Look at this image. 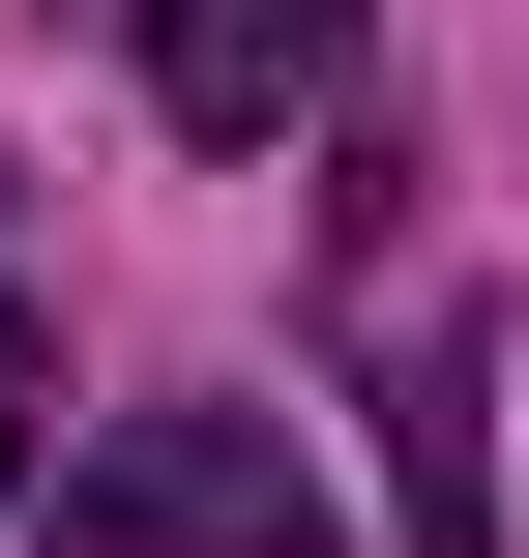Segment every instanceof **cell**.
<instances>
[{"mask_svg": "<svg viewBox=\"0 0 529 558\" xmlns=\"http://www.w3.org/2000/svg\"><path fill=\"white\" fill-rule=\"evenodd\" d=\"M0 500H29V324H0Z\"/></svg>", "mask_w": 529, "mask_h": 558, "instance_id": "obj_3", "label": "cell"}, {"mask_svg": "<svg viewBox=\"0 0 529 558\" xmlns=\"http://www.w3.org/2000/svg\"><path fill=\"white\" fill-rule=\"evenodd\" d=\"M59 558H353V530H324V471L265 412H118L59 471Z\"/></svg>", "mask_w": 529, "mask_h": 558, "instance_id": "obj_1", "label": "cell"}, {"mask_svg": "<svg viewBox=\"0 0 529 558\" xmlns=\"http://www.w3.org/2000/svg\"><path fill=\"white\" fill-rule=\"evenodd\" d=\"M147 29V88L206 118V147H294L324 88H353V0H118Z\"/></svg>", "mask_w": 529, "mask_h": 558, "instance_id": "obj_2", "label": "cell"}]
</instances>
